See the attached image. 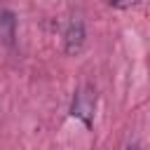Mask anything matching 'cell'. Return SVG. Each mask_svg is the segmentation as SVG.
<instances>
[{
	"label": "cell",
	"instance_id": "cell-3",
	"mask_svg": "<svg viewBox=\"0 0 150 150\" xmlns=\"http://www.w3.org/2000/svg\"><path fill=\"white\" fill-rule=\"evenodd\" d=\"M14 38H16V19L9 9H5V12H0V42L12 47Z\"/></svg>",
	"mask_w": 150,
	"mask_h": 150
},
{
	"label": "cell",
	"instance_id": "cell-1",
	"mask_svg": "<svg viewBox=\"0 0 150 150\" xmlns=\"http://www.w3.org/2000/svg\"><path fill=\"white\" fill-rule=\"evenodd\" d=\"M94 112H96V91H94V87L84 84V87H80V89L75 91V96H73L70 115L77 117V120L89 129L91 122H94Z\"/></svg>",
	"mask_w": 150,
	"mask_h": 150
},
{
	"label": "cell",
	"instance_id": "cell-2",
	"mask_svg": "<svg viewBox=\"0 0 150 150\" xmlns=\"http://www.w3.org/2000/svg\"><path fill=\"white\" fill-rule=\"evenodd\" d=\"M84 47V23L80 19H70L66 33H63V49L66 54H80Z\"/></svg>",
	"mask_w": 150,
	"mask_h": 150
},
{
	"label": "cell",
	"instance_id": "cell-4",
	"mask_svg": "<svg viewBox=\"0 0 150 150\" xmlns=\"http://www.w3.org/2000/svg\"><path fill=\"white\" fill-rule=\"evenodd\" d=\"M127 150H138V145H129V148H127Z\"/></svg>",
	"mask_w": 150,
	"mask_h": 150
}]
</instances>
